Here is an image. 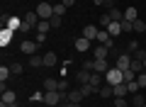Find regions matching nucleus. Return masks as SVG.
<instances>
[{"mask_svg": "<svg viewBox=\"0 0 146 107\" xmlns=\"http://www.w3.org/2000/svg\"><path fill=\"white\" fill-rule=\"evenodd\" d=\"M105 83H110V85H117V83H124V73L119 71L117 66H112L107 73H105Z\"/></svg>", "mask_w": 146, "mask_h": 107, "instance_id": "nucleus-1", "label": "nucleus"}, {"mask_svg": "<svg viewBox=\"0 0 146 107\" xmlns=\"http://www.w3.org/2000/svg\"><path fill=\"white\" fill-rule=\"evenodd\" d=\"M34 12L39 15V20H51V17H54V5H51V3H39Z\"/></svg>", "mask_w": 146, "mask_h": 107, "instance_id": "nucleus-2", "label": "nucleus"}, {"mask_svg": "<svg viewBox=\"0 0 146 107\" xmlns=\"http://www.w3.org/2000/svg\"><path fill=\"white\" fill-rule=\"evenodd\" d=\"M61 95H58V90H46L44 92V105L46 107H56V105H61Z\"/></svg>", "mask_w": 146, "mask_h": 107, "instance_id": "nucleus-3", "label": "nucleus"}, {"mask_svg": "<svg viewBox=\"0 0 146 107\" xmlns=\"http://www.w3.org/2000/svg\"><path fill=\"white\" fill-rule=\"evenodd\" d=\"M129 66H131V56L129 54H119L117 56V68L119 71H129Z\"/></svg>", "mask_w": 146, "mask_h": 107, "instance_id": "nucleus-4", "label": "nucleus"}, {"mask_svg": "<svg viewBox=\"0 0 146 107\" xmlns=\"http://www.w3.org/2000/svg\"><path fill=\"white\" fill-rule=\"evenodd\" d=\"M36 46H39L36 41H29V39H25V41L20 44V51H22V54H29V56H32V54H36Z\"/></svg>", "mask_w": 146, "mask_h": 107, "instance_id": "nucleus-5", "label": "nucleus"}, {"mask_svg": "<svg viewBox=\"0 0 146 107\" xmlns=\"http://www.w3.org/2000/svg\"><path fill=\"white\" fill-rule=\"evenodd\" d=\"M93 71H95V73H102V76H105V73L110 71V63H107V58H95V66H93Z\"/></svg>", "mask_w": 146, "mask_h": 107, "instance_id": "nucleus-6", "label": "nucleus"}, {"mask_svg": "<svg viewBox=\"0 0 146 107\" xmlns=\"http://www.w3.org/2000/svg\"><path fill=\"white\" fill-rule=\"evenodd\" d=\"M98 32H100V27H95V25H85L83 27V37H85V39H90V41L98 39Z\"/></svg>", "mask_w": 146, "mask_h": 107, "instance_id": "nucleus-7", "label": "nucleus"}, {"mask_svg": "<svg viewBox=\"0 0 146 107\" xmlns=\"http://www.w3.org/2000/svg\"><path fill=\"white\" fill-rule=\"evenodd\" d=\"M12 34H15V32H12L10 27H3V29H0V44L7 46V44L12 41Z\"/></svg>", "mask_w": 146, "mask_h": 107, "instance_id": "nucleus-8", "label": "nucleus"}, {"mask_svg": "<svg viewBox=\"0 0 146 107\" xmlns=\"http://www.w3.org/2000/svg\"><path fill=\"white\" fill-rule=\"evenodd\" d=\"M39 22H42V20H39V15H36V12H27V15H25V25H29L32 29H34Z\"/></svg>", "mask_w": 146, "mask_h": 107, "instance_id": "nucleus-9", "label": "nucleus"}, {"mask_svg": "<svg viewBox=\"0 0 146 107\" xmlns=\"http://www.w3.org/2000/svg\"><path fill=\"white\" fill-rule=\"evenodd\" d=\"M22 25H25V22H22L20 17H7V25H5V27H10L12 32H20V29H22Z\"/></svg>", "mask_w": 146, "mask_h": 107, "instance_id": "nucleus-10", "label": "nucleus"}, {"mask_svg": "<svg viewBox=\"0 0 146 107\" xmlns=\"http://www.w3.org/2000/svg\"><path fill=\"white\" fill-rule=\"evenodd\" d=\"M76 49H78L80 54H85V51L90 49V39H85V37H78V39H76Z\"/></svg>", "mask_w": 146, "mask_h": 107, "instance_id": "nucleus-11", "label": "nucleus"}, {"mask_svg": "<svg viewBox=\"0 0 146 107\" xmlns=\"http://www.w3.org/2000/svg\"><path fill=\"white\" fill-rule=\"evenodd\" d=\"M98 92L102 95V100H105V97H112V95H115V88L110 85V83H105V85H100V88H98Z\"/></svg>", "mask_w": 146, "mask_h": 107, "instance_id": "nucleus-12", "label": "nucleus"}, {"mask_svg": "<svg viewBox=\"0 0 146 107\" xmlns=\"http://www.w3.org/2000/svg\"><path fill=\"white\" fill-rule=\"evenodd\" d=\"M131 105L144 107L146 105V95H144V92H131Z\"/></svg>", "mask_w": 146, "mask_h": 107, "instance_id": "nucleus-13", "label": "nucleus"}, {"mask_svg": "<svg viewBox=\"0 0 146 107\" xmlns=\"http://www.w3.org/2000/svg\"><path fill=\"white\" fill-rule=\"evenodd\" d=\"M90 76H93L90 71H83V68H80V71L76 73V80H78L80 85H85V83H90Z\"/></svg>", "mask_w": 146, "mask_h": 107, "instance_id": "nucleus-14", "label": "nucleus"}, {"mask_svg": "<svg viewBox=\"0 0 146 107\" xmlns=\"http://www.w3.org/2000/svg\"><path fill=\"white\" fill-rule=\"evenodd\" d=\"M107 32H110V37L115 39V37H119V34H122V25H119V22H110Z\"/></svg>", "mask_w": 146, "mask_h": 107, "instance_id": "nucleus-15", "label": "nucleus"}, {"mask_svg": "<svg viewBox=\"0 0 146 107\" xmlns=\"http://www.w3.org/2000/svg\"><path fill=\"white\" fill-rule=\"evenodd\" d=\"M107 46L105 44H100V46H95V51H93V58H107Z\"/></svg>", "mask_w": 146, "mask_h": 107, "instance_id": "nucleus-16", "label": "nucleus"}, {"mask_svg": "<svg viewBox=\"0 0 146 107\" xmlns=\"http://www.w3.org/2000/svg\"><path fill=\"white\" fill-rule=\"evenodd\" d=\"M124 20H129V22L139 20V12H136V7H134V5H129V7L124 10Z\"/></svg>", "mask_w": 146, "mask_h": 107, "instance_id": "nucleus-17", "label": "nucleus"}, {"mask_svg": "<svg viewBox=\"0 0 146 107\" xmlns=\"http://www.w3.org/2000/svg\"><path fill=\"white\" fill-rule=\"evenodd\" d=\"M83 90H68V100L66 102H80V100H83Z\"/></svg>", "mask_w": 146, "mask_h": 107, "instance_id": "nucleus-18", "label": "nucleus"}, {"mask_svg": "<svg viewBox=\"0 0 146 107\" xmlns=\"http://www.w3.org/2000/svg\"><path fill=\"white\" fill-rule=\"evenodd\" d=\"M112 88H115V97H124L127 92H129L127 83H117V85H112Z\"/></svg>", "mask_w": 146, "mask_h": 107, "instance_id": "nucleus-19", "label": "nucleus"}, {"mask_svg": "<svg viewBox=\"0 0 146 107\" xmlns=\"http://www.w3.org/2000/svg\"><path fill=\"white\" fill-rule=\"evenodd\" d=\"M107 15H110V20H112V22H122V20H124V12H122V10H117V7H112V10H110Z\"/></svg>", "mask_w": 146, "mask_h": 107, "instance_id": "nucleus-20", "label": "nucleus"}, {"mask_svg": "<svg viewBox=\"0 0 146 107\" xmlns=\"http://www.w3.org/2000/svg\"><path fill=\"white\" fill-rule=\"evenodd\" d=\"M29 66H32V68L44 66V56H39V54H32V56H29Z\"/></svg>", "mask_w": 146, "mask_h": 107, "instance_id": "nucleus-21", "label": "nucleus"}, {"mask_svg": "<svg viewBox=\"0 0 146 107\" xmlns=\"http://www.w3.org/2000/svg\"><path fill=\"white\" fill-rule=\"evenodd\" d=\"M49 29H51V22H49V20H42L39 25H36V32H39V34H46Z\"/></svg>", "mask_w": 146, "mask_h": 107, "instance_id": "nucleus-22", "label": "nucleus"}, {"mask_svg": "<svg viewBox=\"0 0 146 107\" xmlns=\"http://www.w3.org/2000/svg\"><path fill=\"white\" fill-rule=\"evenodd\" d=\"M129 68L136 73V76H139V73L144 71V63H141V58H131V66H129Z\"/></svg>", "mask_w": 146, "mask_h": 107, "instance_id": "nucleus-23", "label": "nucleus"}, {"mask_svg": "<svg viewBox=\"0 0 146 107\" xmlns=\"http://www.w3.org/2000/svg\"><path fill=\"white\" fill-rule=\"evenodd\" d=\"M44 90H58V80L56 78H46L44 80Z\"/></svg>", "mask_w": 146, "mask_h": 107, "instance_id": "nucleus-24", "label": "nucleus"}, {"mask_svg": "<svg viewBox=\"0 0 146 107\" xmlns=\"http://www.w3.org/2000/svg\"><path fill=\"white\" fill-rule=\"evenodd\" d=\"M102 73H95L93 71V76H90V85H95V88H100V85H102Z\"/></svg>", "mask_w": 146, "mask_h": 107, "instance_id": "nucleus-25", "label": "nucleus"}, {"mask_svg": "<svg viewBox=\"0 0 146 107\" xmlns=\"http://www.w3.org/2000/svg\"><path fill=\"white\" fill-rule=\"evenodd\" d=\"M56 54H51V51H49V54H44V66H56Z\"/></svg>", "mask_w": 146, "mask_h": 107, "instance_id": "nucleus-26", "label": "nucleus"}, {"mask_svg": "<svg viewBox=\"0 0 146 107\" xmlns=\"http://www.w3.org/2000/svg\"><path fill=\"white\" fill-rule=\"evenodd\" d=\"M3 102L12 105V102H15V92H12V90H7V88H5V90H3Z\"/></svg>", "mask_w": 146, "mask_h": 107, "instance_id": "nucleus-27", "label": "nucleus"}, {"mask_svg": "<svg viewBox=\"0 0 146 107\" xmlns=\"http://www.w3.org/2000/svg\"><path fill=\"white\" fill-rule=\"evenodd\" d=\"M110 39H112V37H110L107 29H100V32H98V41H100V44H107Z\"/></svg>", "mask_w": 146, "mask_h": 107, "instance_id": "nucleus-28", "label": "nucleus"}, {"mask_svg": "<svg viewBox=\"0 0 146 107\" xmlns=\"http://www.w3.org/2000/svg\"><path fill=\"white\" fill-rule=\"evenodd\" d=\"M10 76H12V71H10V66H0V80L5 83V80H7V78H10Z\"/></svg>", "mask_w": 146, "mask_h": 107, "instance_id": "nucleus-29", "label": "nucleus"}, {"mask_svg": "<svg viewBox=\"0 0 146 107\" xmlns=\"http://www.w3.org/2000/svg\"><path fill=\"white\" fill-rule=\"evenodd\" d=\"M95 5H100V7H107V10H112L115 7V0H93Z\"/></svg>", "mask_w": 146, "mask_h": 107, "instance_id": "nucleus-30", "label": "nucleus"}, {"mask_svg": "<svg viewBox=\"0 0 146 107\" xmlns=\"http://www.w3.org/2000/svg\"><path fill=\"white\" fill-rule=\"evenodd\" d=\"M134 32L144 34V32H146V22H144V20H134Z\"/></svg>", "mask_w": 146, "mask_h": 107, "instance_id": "nucleus-31", "label": "nucleus"}, {"mask_svg": "<svg viewBox=\"0 0 146 107\" xmlns=\"http://www.w3.org/2000/svg\"><path fill=\"white\" fill-rule=\"evenodd\" d=\"M80 90H83V95L88 97V95H93V92H98V88H95V85H90V83H85V85L80 88Z\"/></svg>", "mask_w": 146, "mask_h": 107, "instance_id": "nucleus-32", "label": "nucleus"}, {"mask_svg": "<svg viewBox=\"0 0 146 107\" xmlns=\"http://www.w3.org/2000/svg\"><path fill=\"white\" fill-rule=\"evenodd\" d=\"M119 25H122V32H134V22H129V20H122Z\"/></svg>", "mask_w": 146, "mask_h": 107, "instance_id": "nucleus-33", "label": "nucleus"}, {"mask_svg": "<svg viewBox=\"0 0 146 107\" xmlns=\"http://www.w3.org/2000/svg\"><path fill=\"white\" fill-rule=\"evenodd\" d=\"M122 73H124V83H131V80H136V73L131 71V68H129V71H122Z\"/></svg>", "mask_w": 146, "mask_h": 107, "instance_id": "nucleus-34", "label": "nucleus"}, {"mask_svg": "<svg viewBox=\"0 0 146 107\" xmlns=\"http://www.w3.org/2000/svg\"><path fill=\"white\" fill-rule=\"evenodd\" d=\"M63 12H66V5H63V3H58V5H54V15L63 17Z\"/></svg>", "mask_w": 146, "mask_h": 107, "instance_id": "nucleus-35", "label": "nucleus"}, {"mask_svg": "<svg viewBox=\"0 0 146 107\" xmlns=\"http://www.w3.org/2000/svg\"><path fill=\"white\" fill-rule=\"evenodd\" d=\"M110 22H112V20H110V15H102V17H100V29H107Z\"/></svg>", "mask_w": 146, "mask_h": 107, "instance_id": "nucleus-36", "label": "nucleus"}, {"mask_svg": "<svg viewBox=\"0 0 146 107\" xmlns=\"http://www.w3.org/2000/svg\"><path fill=\"white\" fill-rule=\"evenodd\" d=\"M10 71H12V76H20V73H22V63H10Z\"/></svg>", "mask_w": 146, "mask_h": 107, "instance_id": "nucleus-37", "label": "nucleus"}, {"mask_svg": "<svg viewBox=\"0 0 146 107\" xmlns=\"http://www.w3.org/2000/svg\"><path fill=\"white\" fill-rule=\"evenodd\" d=\"M136 83H139V88H141V90L146 88V73H144V71H141L139 76H136Z\"/></svg>", "mask_w": 146, "mask_h": 107, "instance_id": "nucleus-38", "label": "nucleus"}, {"mask_svg": "<svg viewBox=\"0 0 146 107\" xmlns=\"http://www.w3.org/2000/svg\"><path fill=\"white\" fill-rule=\"evenodd\" d=\"M93 66H95V58H85L83 61V71H93Z\"/></svg>", "mask_w": 146, "mask_h": 107, "instance_id": "nucleus-39", "label": "nucleus"}, {"mask_svg": "<svg viewBox=\"0 0 146 107\" xmlns=\"http://www.w3.org/2000/svg\"><path fill=\"white\" fill-rule=\"evenodd\" d=\"M49 22H51V29H58V27H61V17H58V15H54Z\"/></svg>", "mask_w": 146, "mask_h": 107, "instance_id": "nucleus-40", "label": "nucleus"}, {"mask_svg": "<svg viewBox=\"0 0 146 107\" xmlns=\"http://www.w3.org/2000/svg\"><path fill=\"white\" fill-rule=\"evenodd\" d=\"M127 88H129V92H141V88H139V83H136V80L127 83Z\"/></svg>", "mask_w": 146, "mask_h": 107, "instance_id": "nucleus-41", "label": "nucleus"}, {"mask_svg": "<svg viewBox=\"0 0 146 107\" xmlns=\"http://www.w3.org/2000/svg\"><path fill=\"white\" fill-rule=\"evenodd\" d=\"M115 107H129L124 97H115Z\"/></svg>", "mask_w": 146, "mask_h": 107, "instance_id": "nucleus-42", "label": "nucleus"}, {"mask_svg": "<svg viewBox=\"0 0 146 107\" xmlns=\"http://www.w3.org/2000/svg\"><path fill=\"white\" fill-rule=\"evenodd\" d=\"M127 49H129V51H139V44H136V41H134V39H131V41H129V44H127Z\"/></svg>", "mask_w": 146, "mask_h": 107, "instance_id": "nucleus-43", "label": "nucleus"}, {"mask_svg": "<svg viewBox=\"0 0 146 107\" xmlns=\"http://www.w3.org/2000/svg\"><path fill=\"white\" fill-rule=\"evenodd\" d=\"M46 41V34H36V44H44Z\"/></svg>", "mask_w": 146, "mask_h": 107, "instance_id": "nucleus-44", "label": "nucleus"}, {"mask_svg": "<svg viewBox=\"0 0 146 107\" xmlns=\"http://www.w3.org/2000/svg\"><path fill=\"white\" fill-rule=\"evenodd\" d=\"M61 3H63L66 7H73V5H76V0H61Z\"/></svg>", "mask_w": 146, "mask_h": 107, "instance_id": "nucleus-45", "label": "nucleus"}, {"mask_svg": "<svg viewBox=\"0 0 146 107\" xmlns=\"http://www.w3.org/2000/svg\"><path fill=\"white\" fill-rule=\"evenodd\" d=\"M63 107H80V102H63Z\"/></svg>", "mask_w": 146, "mask_h": 107, "instance_id": "nucleus-46", "label": "nucleus"}, {"mask_svg": "<svg viewBox=\"0 0 146 107\" xmlns=\"http://www.w3.org/2000/svg\"><path fill=\"white\" fill-rule=\"evenodd\" d=\"M0 107H20V105H17V102H12V105H7V102H3Z\"/></svg>", "mask_w": 146, "mask_h": 107, "instance_id": "nucleus-47", "label": "nucleus"}, {"mask_svg": "<svg viewBox=\"0 0 146 107\" xmlns=\"http://www.w3.org/2000/svg\"><path fill=\"white\" fill-rule=\"evenodd\" d=\"M141 63H144V68H146V56H144V58H141Z\"/></svg>", "mask_w": 146, "mask_h": 107, "instance_id": "nucleus-48", "label": "nucleus"}, {"mask_svg": "<svg viewBox=\"0 0 146 107\" xmlns=\"http://www.w3.org/2000/svg\"><path fill=\"white\" fill-rule=\"evenodd\" d=\"M129 107H136V105H129Z\"/></svg>", "mask_w": 146, "mask_h": 107, "instance_id": "nucleus-49", "label": "nucleus"}, {"mask_svg": "<svg viewBox=\"0 0 146 107\" xmlns=\"http://www.w3.org/2000/svg\"><path fill=\"white\" fill-rule=\"evenodd\" d=\"M144 107H146V105H144Z\"/></svg>", "mask_w": 146, "mask_h": 107, "instance_id": "nucleus-50", "label": "nucleus"}]
</instances>
